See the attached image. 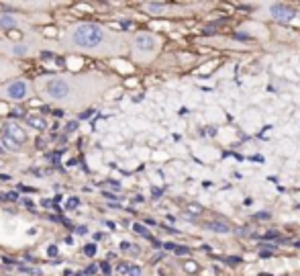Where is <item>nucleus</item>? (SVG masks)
I'll use <instances>...</instances> for the list:
<instances>
[{"label":"nucleus","instance_id":"0eeeda50","mask_svg":"<svg viewBox=\"0 0 300 276\" xmlns=\"http://www.w3.org/2000/svg\"><path fill=\"white\" fill-rule=\"evenodd\" d=\"M27 125H29V127H33V129H37V131H45V129H47V123H45V119L35 117V115L27 117Z\"/></svg>","mask_w":300,"mask_h":276},{"label":"nucleus","instance_id":"2f4dec72","mask_svg":"<svg viewBox=\"0 0 300 276\" xmlns=\"http://www.w3.org/2000/svg\"><path fill=\"white\" fill-rule=\"evenodd\" d=\"M151 246H153V248H159V246H161V244H159V242H157V240H153V238H151Z\"/></svg>","mask_w":300,"mask_h":276},{"label":"nucleus","instance_id":"6ab92c4d","mask_svg":"<svg viewBox=\"0 0 300 276\" xmlns=\"http://www.w3.org/2000/svg\"><path fill=\"white\" fill-rule=\"evenodd\" d=\"M76 127H78V121H72V123H68L66 131H68V133H72V131H76Z\"/></svg>","mask_w":300,"mask_h":276},{"label":"nucleus","instance_id":"4be33fe9","mask_svg":"<svg viewBox=\"0 0 300 276\" xmlns=\"http://www.w3.org/2000/svg\"><path fill=\"white\" fill-rule=\"evenodd\" d=\"M188 209L192 211V213H196V215H198V213H202V207H198V205H190Z\"/></svg>","mask_w":300,"mask_h":276},{"label":"nucleus","instance_id":"a211bd4d","mask_svg":"<svg viewBox=\"0 0 300 276\" xmlns=\"http://www.w3.org/2000/svg\"><path fill=\"white\" fill-rule=\"evenodd\" d=\"M100 270H102L104 274H111V264H109V262H102V264H100Z\"/></svg>","mask_w":300,"mask_h":276},{"label":"nucleus","instance_id":"9b49d317","mask_svg":"<svg viewBox=\"0 0 300 276\" xmlns=\"http://www.w3.org/2000/svg\"><path fill=\"white\" fill-rule=\"evenodd\" d=\"M133 229L139 233V236H143V238H147V240H151V233H149V231H147L141 223H135V225H133Z\"/></svg>","mask_w":300,"mask_h":276},{"label":"nucleus","instance_id":"bb28decb","mask_svg":"<svg viewBox=\"0 0 300 276\" xmlns=\"http://www.w3.org/2000/svg\"><path fill=\"white\" fill-rule=\"evenodd\" d=\"M47 252H49V256H55V254H57V248H55V246H51Z\"/></svg>","mask_w":300,"mask_h":276},{"label":"nucleus","instance_id":"7c9ffc66","mask_svg":"<svg viewBox=\"0 0 300 276\" xmlns=\"http://www.w3.org/2000/svg\"><path fill=\"white\" fill-rule=\"evenodd\" d=\"M276 236H278V231H270V233H268V236H266V238L270 240V238H276Z\"/></svg>","mask_w":300,"mask_h":276},{"label":"nucleus","instance_id":"9d476101","mask_svg":"<svg viewBox=\"0 0 300 276\" xmlns=\"http://www.w3.org/2000/svg\"><path fill=\"white\" fill-rule=\"evenodd\" d=\"M208 229L219 231V233H229V231H231L229 225H225V223H221V221H212V223H208Z\"/></svg>","mask_w":300,"mask_h":276},{"label":"nucleus","instance_id":"412c9836","mask_svg":"<svg viewBox=\"0 0 300 276\" xmlns=\"http://www.w3.org/2000/svg\"><path fill=\"white\" fill-rule=\"evenodd\" d=\"M96 272H98V266H94V264L86 268V274H88V276H92V274H96Z\"/></svg>","mask_w":300,"mask_h":276},{"label":"nucleus","instance_id":"aec40b11","mask_svg":"<svg viewBox=\"0 0 300 276\" xmlns=\"http://www.w3.org/2000/svg\"><path fill=\"white\" fill-rule=\"evenodd\" d=\"M147 8H149V10H161V8H163V4H161V2H153V4H149Z\"/></svg>","mask_w":300,"mask_h":276},{"label":"nucleus","instance_id":"a878e982","mask_svg":"<svg viewBox=\"0 0 300 276\" xmlns=\"http://www.w3.org/2000/svg\"><path fill=\"white\" fill-rule=\"evenodd\" d=\"M104 197H106V199H113V201H117V199H119V197H117V195H113V193H104Z\"/></svg>","mask_w":300,"mask_h":276},{"label":"nucleus","instance_id":"f3484780","mask_svg":"<svg viewBox=\"0 0 300 276\" xmlns=\"http://www.w3.org/2000/svg\"><path fill=\"white\" fill-rule=\"evenodd\" d=\"M18 199V195L16 193H6L4 197H2V201H16Z\"/></svg>","mask_w":300,"mask_h":276},{"label":"nucleus","instance_id":"423d86ee","mask_svg":"<svg viewBox=\"0 0 300 276\" xmlns=\"http://www.w3.org/2000/svg\"><path fill=\"white\" fill-rule=\"evenodd\" d=\"M135 45H137L141 51H151L153 45H155V41H153L151 35H139V37L135 39Z\"/></svg>","mask_w":300,"mask_h":276},{"label":"nucleus","instance_id":"7ed1b4c3","mask_svg":"<svg viewBox=\"0 0 300 276\" xmlns=\"http://www.w3.org/2000/svg\"><path fill=\"white\" fill-rule=\"evenodd\" d=\"M296 14V10L288 4H272V16L278 20V23H288Z\"/></svg>","mask_w":300,"mask_h":276},{"label":"nucleus","instance_id":"20e7f679","mask_svg":"<svg viewBox=\"0 0 300 276\" xmlns=\"http://www.w3.org/2000/svg\"><path fill=\"white\" fill-rule=\"evenodd\" d=\"M2 135H8V137H12L14 141H18V143H25V139H27V133L20 129L18 125H12V123H6L4 125V133Z\"/></svg>","mask_w":300,"mask_h":276},{"label":"nucleus","instance_id":"dca6fc26","mask_svg":"<svg viewBox=\"0 0 300 276\" xmlns=\"http://www.w3.org/2000/svg\"><path fill=\"white\" fill-rule=\"evenodd\" d=\"M176 254H178V256H184V254H188L190 250L188 248H184V246H176V250H174Z\"/></svg>","mask_w":300,"mask_h":276},{"label":"nucleus","instance_id":"c85d7f7f","mask_svg":"<svg viewBox=\"0 0 300 276\" xmlns=\"http://www.w3.org/2000/svg\"><path fill=\"white\" fill-rule=\"evenodd\" d=\"M163 248H165V250H176V246H174V244H163Z\"/></svg>","mask_w":300,"mask_h":276},{"label":"nucleus","instance_id":"5701e85b","mask_svg":"<svg viewBox=\"0 0 300 276\" xmlns=\"http://www.w3.org/2000/svg\"><path fill=\"white\" fill-rule=\"evenodd\" d=\"M78 205H80L78 199H70V201H68V209H74V207H78Z\"/></svg>","mask_w":300,"mask_h":276},{"label":"nucleus","instance_id":"39448f33","mask_svg":"<svg viewBox=\"0 0 300 276\" xmlns=\"http://www.w3.org/2000/svg\"><path fill=\"white\" fill-rule=\"evenodd\" d=\"M8 96L14 98V100H20V98H25L27 96V84L25 82H12L10 86H8Z\"/></svg>","mask_w":300,"mask_h":276},{"label":"nucleus","instance_id":"b1692460","mask_svg":"<svg viewBox=\"0 0 300 276\" xmlns=\"http://www.w3.org/2000/svg\"><path fill=\"white\" fill-rule=\"evenodd\" d=\"M161 197V188H153V199H159Z\"/></svg>","mask_w":300,"mask_h":276},{"label":"nucleus","instance_id":"393cba45","mask_svg":"<svg viewBox=\"0 0 300 276\" xmlns=\"http://www.w3.org/2000/svg\"><path fill=\"white\" fill-rule=\"evenodd\" d=\"M255 219H270V213H260V215H255Z\"/></svg>","mask_w":300,"mask_h":276},{"label":"nucleus","instance_id":"f704fd0d","mask_svg":"<svg viewBox=\"0 0 300 276\" xmlns=\"http://www.w3.org/2000/svg\"><path fill=\"white\" fill-rule=\"evenodd\" d=\"M294 246H296V248H298V250H300V240H298V242H296V244H294Z\"/></svg>","mask_w":300,"mask_h":276},{"label":"nucleus","instance_id":"f257e3e1","mask_svg":"<svg viewBox=\"0 0 300 276\" xmlns=\"http://www.w3.org/2000/svg\"><path fill=\"white\" fill-rule=\"evenodd\" d=\"M72 37H74V43H78L80 47H98L104 39V33L96 25H82L74 31Z\"/></svg>","mask_w":300,"mask_h":276},{"label":"nucleus","instance_id":"cd10ccee","mask_svg":"<svg viewBox=\"0 0 300 276\" xmlns=\"http://www.w3.org/2000/svg\"><path fill=\"white\" fill-rule=\"evenodd\" d=\"M92 113H94V111H86V113H82V117H80V119H88Z\"/></svg>","mask_w":300,"mask_h":276},{"label":"nucleus","instance_id":"ddd939ff","mask_svg":"<svg viewBox=\"0 0 300 276\" xmlns=\"http://www.w3.org/2000/svg\"><path fill=\"white\" fill-rule=\"evenodd\" d=\"M225 262L231 264V266H237V264L241 262V258H239V256H229V258H225Z\"/></svg>","mask_w":300,"mask_h":276},{"label":"nucleus","instance_id":"72a5a7b5","mask_svg":"<svg viewBox=\"0 0 300 276\" xmlns=\"http://www.w3.org/2000/svg\"><path fill=\"white\" fill-rule=\"evenodd\" d=\"M212 33H214V29H212V27H208V29L204 31V35H212Z\"/></svg>","mask_w":300,"mask_h":276},{"label":"nucleus","instance_id":"6e6552de","mask_svg":"<svg viewBox=\"0 0 300 276\" xmlns=\"http://www.w3.org/2000/svg\"><path fill=\"white\" fill-rule=\"evenodd\" d=\"M14 25H16V20L10 14H2V16H0V27H2V29H12Z\"/></svg>","mask_w":300,"mask_h":276},{"label":"nucleus","instance_id":"f8f14e48","mask_svg":"<svg viewBox=\"0 0 300 276\" xmlns=\"http://www.w3.org/2000/svg\"><path fill=\"white\" fill-rule=\"evenodd\" d=\"M84 254H86V256H94V254H96V246H94V244H88V246L84 248Z\"/></svg>","mask_w":300,"mask_h":276},{"label":"nucleus","instance_id":"c756f323","mask_svg":"<svg viewBox=\"0 0 300 276\" xmlns=\"http://www.w3.org/2000/svg\"><path fill=\"white\" fill-rule=\"evenodd\" d=\"M12 115H14V117H20V115H23V111H20V109H14Z\"/></svg>","mask_w":300,"mask_h":276},{"label":"nucleus","instance_id":"2eb2a0df","mask_svg":"<svg viewBox=\"0 0 300 276\" xmlns=\"http://www.w3.org/2000/svg\"><path fill=\"white\" fill-rule=\"evenodd\" d=\"M129 276H141V268L139 266H131V268H129Z\"/></svg>","mask_w":300,"mask_h":276},{"label":"nucleus","instance_id":"473e14b6","mask_svg":"<svg viewBox=\"0 0 300 276\" xmlns=\"http://www.w3.org/2000/svg\"><path fill=\"white\" fill-rule=\"evenodd\" d=\"M76 231L80 233V236H84V233H86V231H88V229H86V227H80V229H76Z\"/></svg>","mask_w":300,"mask_h":276},{"label":"nucleus","instance_id":"1a4fd4ad","mask_svg":"<svg viewBox=\"0 0 300 276\" xmlns=\"http://www.w3.org/2000/svg\"><path fill=\"white\" fill-rule=\"evenodd\" d=\"M2 143L8 147V150H12V152H18L20 150V143L18 141H14L12 137H8V135H2Z\"/></svg>","mask_w":300,"mask_h":276},{"label":"nucleus","instance_id":"4468645a","mask_svg":"<svg viewBox=\"0 0 300 276\" xmlns=\"http://www.w3.org/2000/svg\"><path fill=\"white\" fill-rule=\"evenodd\" d=\"M129 268H131V266H129V264H125V262H121V264L117 266V270H119L121 274H129Z\"/></svg>","mask_w":300,"mask_h":276},{"label":"nucleus","instance_id":"f03ea898","mask_svg":"<svg viewBox=\"0 0 300 276\" xmlns=\"http://www.w3.org/2000/svg\"><path fill=\"white\" fill-rule=\"evenodd\" d=\"M47 94L53 96V98H66V96L70 94L68 82L61 80V78H51V80L47 82Z\"/></svg>","mask_w":300,"mask_h":276}]
</instances>
